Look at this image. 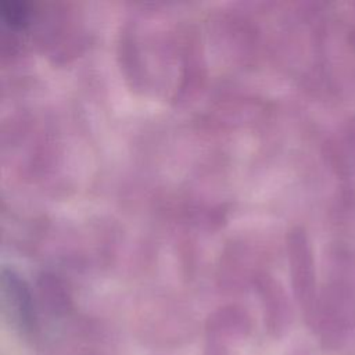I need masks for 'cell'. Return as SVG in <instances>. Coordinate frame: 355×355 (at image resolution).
Wrapping results in <instances>:
<instances>
[{
	"instance_id": "obj_1",
	"label": "cell",
	"mask_w": 355,
	"mask_h": 355,
	"mask_svg": "<svg viewBox=\"0 0 355 355\" xmlns=\"http://www.w3.org/2000/svg\"><path fill=\"white\" fill-rule=\"evenodd\" d=\"M1 309L8 326L24 340L37 334V319L32 298L25 284L12 273L3 275Z\"/></svg>"
},
{
	"instance_id": "obj_2",
	"label": "cell",
	"mask_w": 355,
	"mask_h": 355,
	"mask_svg": "<svg viewBox=\"0 0 355 355\" xmlns=\"http://www.w3.org/2000/svg\"><path fill=\"white\" fill-rule=\"evenodd\" d=\"M251 331L250 315L237 306H226L212 313L205 324L207 341L225 345L245 338Z\"/></svg>"
},
{
	"instance_id": "obj_3",
	"label": "cell",
	"mask_w": 355,
	"mask_h": 355,
	"mask_svg": "<svg viewBox=\"0 0 355 355\" xmlns=\"http://www.w3.org/2000/svg\"><path fill=\"white\" fill-rule=\"evenodd\" d=\"M75 355H104L101 351H97L96 348L92 347H82L76 351Z\"/></svg>"
}]
</instances>
